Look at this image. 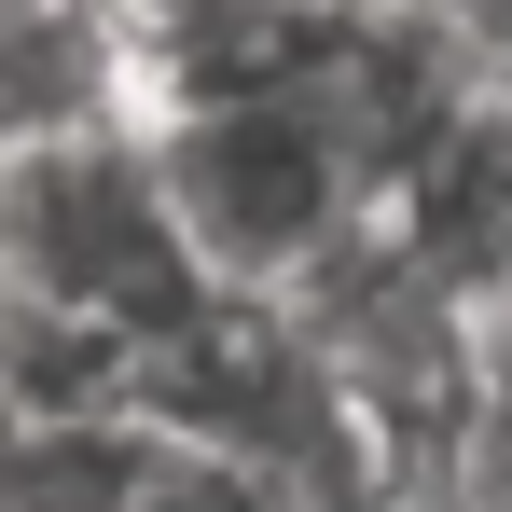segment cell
Returning <instances> with one entry per match:
<instances>
[{"instance_id":"cell-1","label":"cell","mask_w":512,"mask_h":512,"mask_svg":"<svg viewBox=\"0 0 512 512\" xmlns=\"http://www.w3.org/2000/svg\"><path fill=\"white\" fill-rule=\"evenodd\" d=\"M0 305L97 333L153 360L180 319H208V263L180 236L139 111H70V125H14L0 139Z\"/></svg>"},{"instance_id":"cell-2","label":"cell","mask_w":512,"mask_h":512,"mask_svg":"<svg viewBox=\"0 0 512 512\" xmlns=\"http://www.w3.org/2000/svg\"><path fill=\"white\" fill-rule=\"evenodd\" d=\"M139 139H153V180H167L180 236H194V263H208V291H250V305L305 291V277L388 208V180L346 153V125L319 111L305 70L153 97Z\"/></svg>"},{"instance_id":"cell-3","label":"cell","mask_w":512,"mask_h":512,"mask_svg":"<svg viewBox=\"0 0 512 512\" xmlns=\"http://www.w3.org/2000/svg\"><path fill=\"white\" fill-rule=\"evenodd\" d=\"M443 512H512V277H471V374H457Z\"/></svg>"}]
</instances>
